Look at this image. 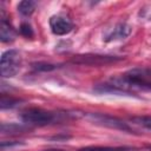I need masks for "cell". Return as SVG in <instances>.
<instances>
[{
  "label": "cell",
  "instance_id": "cell-3",
  "mask_svg": "<svg viewBox=\"0 0 151 151\" xmlns=\"http://www.w3.org/2000/svg\"><path fill=\"white\" fill-rule=\"evenodd\" d=\"M118 60H122V58L114 55H101V54H79V55H74V58L72 59V61L76 64L90 65V66L107 65Z\"/></svg>",
  "mask_w": 151,
  "mask_h": 151
},
{
  "label": "cell",
  "instance_id": "cell-13",
  "mask_svg": "<svg viewBox=\"0 0 151 151\" xmlns=\"http://www.w3.org/2000/svg\"><path fill=\"white\" fill-rule=\"evenodd\" d=\"M24 143H19V142H9V143H6V142H2L1 143V151L2 150H6L7 147L9 150H13V149H17V147H20L22 146Z\"/></svg>",
  "mask_w": 151,
  "mask_h": 151
},
{
  "label": "cell",
  "instance_id": "cell-4",
  "mask_svg": "<svg viewBox=\"0 0 151 151\" xmlns=\"http://www.w3.org/2000/svg\"><path fill=\"white\" fill-rule=\"evenodd\" d=\"M51 31L57 35H65L73 29V22L64 14H55L50 18Z\"/></svg>",
  "mask_w": 151,
  "mask_h": 151
},
{
  "label": "cell",
  "instance_id": "cell-11",
  "mask_svg": "<svg viewBox=\"0 0 151 151\" xmlns=\"http://www.w3.org/2000/svg\"><path fill=\"white\" fill-rule=\"evenodd\" d=\"M131 120L138 125H142L145 129L151 130V117L150 116H139V117H133Z\"/></svg>",
  "mask_w": 151,
  "mask_h": 151
},
{
  "label": "cell",
  "instance_id": "cell-9",
  "mask_svg": "<svg viewBox=\"0 0 151 151\" xmlns=\"http://www.w3.org/2000/svg\"><path fill=\"white\" fill-rule=\"evenodd\" d=\"M27 127L22 126V125H18V124H1V132L4 134H15V133H22L24 131H26Z\"/></svg>",
  "mask_w": 151,
  "mask_h": 151
},
{
  "label": "cell",
  "instance_id": "cell-12",
  "mask_svg": "<svg viewBox=\"0 0 151 151\" xmlns=\"http://www.w3.org/2000/svg\"><path fill=\"white\" fill-rule=\"evenodd\" d=\"M20 33L25 37V38H32L34 35V32H33V28L27 22H24L20 25Z\"/></svg>",
  "mask_w": 151,
  "mask_h": 151
},
{
  "label": "cell",
  "instance_id": "cell-6",
  "mask_svg": "<svg viewBox=\"0 0 151 151\" xmlns=\"http://www.w3.org/2000/svg\"><path fill=\"white\" fill-rule=\"evenodd\" d=\"M91 118L93 119V122L96 123H100L105 126L109 127H113V129H120L124 131H131V129L120 119L114 118V117H110V116H104V114H91Z\"/></svg>",
  "mask_w": 151,
  "mask_h": 151
},
{
  "label": "cell",
  "instance_id": "cell-5",
  "mask_svg": "<svg viewBox=\"0 0 151 151\" xmlns=\"http://www.w3.org/2000/svg\"><path fill=\"white\" fill-rule=\"evenodd\" d=\"M132 32V27L126 22H118L110 31H107L104 35V41H114L127 38Z\"/></svg>",
  "mask_w": 151,
  "mask_h": 151
},
{
  "label": "cell",
  "instance_id": "cell-15",
  "mask_svg": "<svg viewBox=\"0 0 151 151\" xmlns=\"http://www.w3.org/2000/svg\"><path fill=\"white\" fill-rule=\"evenodd\" d=\"M48 151H64V150H48Z\"/></svg>",
  "mask_w": 151,
  "mask_h": 151
},
{
  "label": "cell",
  "instance_id": "cell-7",
  "mask_svg": "<svg viewBox=\"0 0 151 151\" xmlns=\"http://www.w3.org/2000/svg\"><path fill=\"white\" fill-rule=\"evenodd\" d=\"M15 31L7 22L5 18V11L1 7V22H0V40L2 42H12L15 39Z\"/></svg>",
  "mask_w": 151,
  "mask_h": 151
},
{
  "label": "cell",
  "instance_id": "cell-2",
  "mask_svg": "<svg viewBox=\"0 0 151 151\" xmlns=\"http://www.w3.org/2000/svg\"><path fill=\"white\" fill-rule=\"evenodd\" d=\"M21 66V55L17 50H8L1 55L0 74L4 78L14 77Z\"/></svg>",
  "mask_w": 151,
  "mask_h": 151
},
{
  "label": "cell",
  "instance_id": "cell-14",
  "mask_svg": "<svg viewBox=\"0 0 151 151\" xmlns=\"http://www.w3.org/2000/svg\"><path fill=\"white\" fill-rule=\"evenodd\" d=\"M33 66H34V68H37L39 71H51L57 67L55 65H52V64H41V63H38Z\"/></svg>",
  "mask_w": 151,
  "mask_h": 151
},
{
  "label": "cell",
  "instance_id": "cell-8",
  "mask_svg": "<svg viewBox=\"0 0 151 151\" xmlns=\"http://www.w3.org/2000/svg\"><path fill=\"white\" fill-rule=\"evenodd\" d=\"M37 7V2L35 1H32V0H24L21 2H19L18 5V11L20 14L25 15V17H28L31 15L34 9Z\"/></svg>",
  "mask_w": 151,
  "mask_h": 151
},
{
  "label": "cell",
  "instance_id": "cell-10",
  "mask_svg": "<svg viewBox=\"0 0 151 151\" xmlns=\"http://www.w3.org/2000/svg\"><path fill=\"white\" fill-rule=\"evenodd\" d=\"M20 103L19 99L17 98H13V97H9V96H6L5 93L1 94V99H0V107L2 110L5 109H12V107H15L18 106V104Z\"/></svg>",
  "mask_w": 151,
  "mask_h": 151
},
{
  "label": "cell",
  "instance_id": "cell-1",
  "mask_svg": "<svg viewBox=\"0 0 151 151\" xmlns=\"http://www.w3.org/2000/svg\"><path fill=\"white\" fill-rule=\"evenodd\" d=\"M21 119L27 125L45 126L60 122L63 119V114L58 112L45 111L41 109H28L21 113Z\"/></svg>",
  "mask_w": 151,
  "mask_h": 151
}]
</instances>
